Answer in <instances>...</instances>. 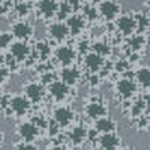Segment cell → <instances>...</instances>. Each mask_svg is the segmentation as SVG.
Wrapping results in <instances>:
<instances>
[{"instance_id": "36", "label": "cell", "mask_w": 150, "mask_h": 150, "mask_svg": "<svg viewBox=\"0 0 150 150\" xmlns=\"http://www.w3.org/2000/svg\"><path fill=\"white\" fill-rule=\"evenodd\" d=\"M5 138H6V137H5V132H3L2 129H0V147H2V146L5 144Z\"/></svg>"}, {"instance_id": "40", "label": "cell", "mask_w": 150, "mask_h": 150, "mask_svg": "<svg viewBox=\"0 0 150 150\" xmlns=\"http://www.w3.org/2000/svg\"><path fill=\"white\" fill-rule=\"evenodd\" d=\"M123 150H135V149H132V147H129V146H128V147H125Z\"/></svg>"}, {"instance_id": "26", "label": "cell", "mask_w": 150, "mask_h": 150, "mask_svg": "<svg viewBox=\"0 0 150 150\" xmlns=\"http://www.w3.org/2000/svg\"><path fill=\"white\" fill-rule=\"evenodd\" d=\"M92 51L99 54L101 57L107 59L111 53H112V47L108 41H104V39H96V41H92Z\"/></svg>"}, {"instance_id": "21", "label": "cell", "mask_w": 150, "mask_h": 150, "mask_svg": "<svg viewBox=\"0 0 150 150\" xmlns=\"http://www.w3.org/2000/svg\"><path fill=\"white\" fill-rule=\"evenodd\" d=\"M99 147L102 150H117L120 147V138L114 132L102 134L99 137Z\"/></svg>"}, {"instance_id": "1", "label": "cell", "mask_w": 150, "mask_h": 150, "mask_svg": "<svg viewBox=\"0 0 150 150\" xmlns=\"http://www.w3.org/2000/svg\"><path fill=\"white\" fill-rule=\"evenodd\" d=\"M8 54H11L17 60V63L21 65H35L36 60L33 57V47L30 42H23V41H15L8 50Z\"/></svg>"}, {"instance_id": "14", "label": "cell", "mask_w": 150, "mask_h": 150, "mask_svg": "<svg viewBox=\"0 0 150 150\" xmlns=\"http://www.w3.org/2000/svg\"><path fill=\"white\" fill-rule=\"evenodd\" d=\"M59 80L63 81L66 86L69 87H74L77 86L78 81L81 80L83 77V69L78 68L77 65H72V66H65V68H60L59 71Z\"/></svg>"}, {"instance_id": "19", "label": "cell", "mask_w": 150, "mask_h": 150, "mask_svg": "<svg viewBox=\"0 0 150 150\" xmlns=\"http://www.w3.org/2000/svg\"><path fill=\"white\" fill-rule=\"evenodd\" d=\"M147 45H149L147 36L141 35V33H134L132 36H129L128 38V44H126V47L129 48V51L134 53V54H141L147 48Z\"/></svg>"}, {"instance_id": "11", "label": "cell", "mask_w": 150, "mask_h": 150, "mask_svg": "<svg viewBox=\"0 0 150 150\" xmlns=\"http://www.w3.org/2000/svg\"><path fill=\"white\" fill-rule=\"evenodd\" d=\"M32 110L30 101L24 95H11L9 112H14L15 117H24Z\"/></svg>"}, {"instance_id": "30", "label": "cell", "mask_w": 150, "mask_h": 150, "mask_svg": "<svg viewBox=\"0 0 150 150\" xmlns=\"http://www.w3.org/2000/svg\"><path fill=\"white\" fill-rule=\"evenodd\" d=\"M30 122L41 131V129H47V128H48V122H50V120H48L45 116H42V114H36V116H33V117L30 119Z\"/></svg>"}, {"instance_id": "29", "label": "cell", "mask_w": 150, "mask_h": 150, "mask_svg": "<svg viewBox=\"0 0 150 150\" xmlns=\"http://www.w3.org/2000/svg\"><path fill=\"white\" fill-rule=\"evenodd\" d=\"M112 69H114L116 72H119V74H122V75H128V72L131 69V63L126 59H120L112 65Z\"/></svg>"}, {"instance_id": "3", "label": "cell", "mask_w": 150, "mask_h": 150, "mask_svg": "<svg viewBox=\"0 0 150 150\" xmlns=\"http://www.w3.org/2000/svg\"><path fill=\"white\" fill-rule=\"evenodd\" d=\"M53 57L56 59V62L62 66H72L75 65V62L78 59V53L72 45L69 44H60L54 48V53H53Z\"/></svg>"}, {"instance_id": "13", "label": "cell", "mask_w": 150, "mask_h": 150, "mask_svg": "<svg viewBox=\"0 0 150 150\" xmlns=\"http://www.w3.org/2000/svg\"><path fill=\"white\" fill-rule=\"evenodd\" d=\"M105 63H107V59L101 57L93 51L83 56V69H86V72L89 74H101Z\"/></svg>"}, {"instance_id": "23", "label": "cell", "mask_w": 150, "mask_h": 150, "mask_svg": "<svg viewBox=\"0 0 150 150\" xmlns=\"http://www.w3.org/2000/svg\"><path fill=\"white\" fill-rule=\"evenodd\" d=\"M134 81L137 86L149 90L150 89V66H141L134 72Z\"/></svg>"}, {"instance_id": "39", "label": "cell", "mask_w": 150, "mask_h": 150, "mask_svg": "<svg viewBox=\"0 0 150 150\" xmlns=\"http://www.w3.org/2000/svg\"><path fill=\"white\" fill-rule=\"evenodd\" d=\"M90 150H102V149H101V147H92Z\"/></svg>"}, {"instance_id": "37", "label": "cell", "mask_w": 150, "mask_h": 150, "mask_svg": "<svg viewBox=\"0 0 150 150\" xmlns=\"http://www.w3.org/2000/svg\"><path fill=\"white\" fill-rule=\"evenodd\" d=\"M5 66V54L0 51V68H3Z\"/></svg>"}, {"instance_id": "15", "label": "cell", "mask_w": 150, "mask_h": 150, "mask_svg": "<svg viewBox=\"0 0 150 150\" xmlns=\"http://www.w3.org/2000/svg\"><path fill=\"white\" fill-rule=\"evenodd\" d=\"M53 120L60 128H68L75 120V111L68 105H59L53 111Z\"/></svg>"}, {"instance_id": "28", "label": "cell", "mask_w": 150, "mask_h": 150, "mask_svg": "<svg viewBox=\"0 0 150 150\" xmlns=\"http://www.w3.org/2000/svg\"><path fill=\"white\" fill-rule=\"evenodd\" d=\"M14 42H15V38L12 36V33L9 30L0 32V51H3V50H9V47Z\"/></svg>"}, {"instance_id": "9", "label": "cell", "mask_w": 150, "mask_h": 150, "mask_svg": "<svg viewBox=\"0 0 150 150\" xmlns=\"http://www.w3.org/2000/svg\"><path fill=\"white\" fill-rule=\"evenodd\" d=\"M69 95H71V87L66 86L63 81H60L59 78L47 86V96H50L56 102L66 101L69 98Z\"/></svg>"}, {"instance_id": "34", "label": "cell", "mask_w": 150, "mask_h": 150, "mask_svg": "<svg viewBox=\"0 0 150 150\" xmlns=\"http://www.w3.org/2000/svg\"><path fill=\"white\" fill-rule=\"evenodd\" d=\"M17 150H38V146H35L33 143H24V141H21L20 144H17Z\"/></svg>"}, {"instance_id": "22", "label": "cell", "mask_w": 150, "mask_h": 150, "mask_svg": "<svg viewBox=\"0 0 150 150\" xmlns=\"http://www.w3.org/2000/svg\"><path fill=\"white\" fill-rule=\"evenodd\" d=\"M116 128H117L116 120L110 116H104L95 122V131L102 132V134H111L116 131Z\"/></svg>"}, {"instance_id": "35", "label": "cell", "mask_w": 150, "mask_h": 150, "mask_svg": "<svg viewBox=\"0 0 150 150\" xmlns=\"http://www.w3.org/2000/svg\"><path fill=\"white\" fill-rule=\"evenodd\" d=\"M47 150H69L65 144H60V143H54L53 146H50Z\"/></svg>"}, {"instance_id": "24", "label": "cell", "mask_w": 150, "mask_h": 150, "mask_svg": "<svg viewBox=\"0 0 150 150\" xmlns=\"http://www.w3.org/2000/svg\"><path fill=\"white\" fill-rule=\"evenodd\" d=\"M33 12V6L29 2H14V14L17 20H27Z\"/></svg>"}, {"instance_id": "6", "label": "cell", "mask_w": 150, "mask_h": 150, "mask_svg": "<svg viewBox=\"0 0 150 150\" xmlns=\"http://www.w3.org/2000/svg\"><path fill=\"white\" fill-rule=\"evenodd\" d=\"M59 0H36L35 3V14L41 20L51 21L57 17L59 11Z\"/></svg>"}, {"instance_id": "20", "label": "cell", "mask_w": 150, "mask_h": 150, "mask_svg": "<svg viewBox=\"0 0 150 150\" xmlns=\"http://www.w3.org/2000/svg\"><path fill=\"white\" fill-rule=\"evenodd\" d=\"M87 131L89 129H86L84 126H81V125H78V126H74L71 131H69V135H68V138H69V143L72 146H83L86 141H87Z\"/></svg>"}, {"instance_id": "41", "label": "cell", "mask_w": 150, "mask_h": 150, "mask_svg": "<svg viewBox=\"0 0 150 150\" xmlns=\"http://www.w3.org/2000/svg\"><path fill=\"white\" fill-rule=\"evenodd\" d=\"M14 2H29V0H14Z\"/></svg>"}, {"instance_id": "43", "label": "cell", "mask_w": 150, "mask_h": 150, "mask_svg": "<svg viewBox=\"0 0 150 150\" xmlns=\"http://www.w3.org/2000/svg\"><path fill=\"white\" fill-rule=\"evenodd\" d=\"M149 32H150V26H149Z\"/></svg>"}, {"instance_id": "33", "label": "cell", "mask_w": 150, "mask_h": 150, "mask_svg": "<svg viewBox=\"0 0 150 150\" xmlns=\"http://www.w3.org/2000/svg\"><path fill=\"white\" fill-rule=\"evenodd\" d=\"M11 71L6 68V66H3V68H0V86H3L5 83H8V80H9V77H11Z\"/></svg>"}, {"instance_id": "5", "label": "cell", "mask_w": 150, "mask_h": 150, "mask_svg": "<svg viewBox=\"0 0 150 150\" xmlns=\"http://www.w3.org/2000/svg\"><path fill=\"white\" fill-rule=\"evenodd\" d=\"M47 36L50 42H56V44H65L68 41L69 35V29L66 26L65 21H51L47 26Z\"/></svg>"}, {"instance_id": "16", "label": "cell", "mask_w": 150, "mask_h": 150, "mask_svg": "<svg viewBox=\"0 0 150 150\" xmlns=\"http://www.w3.org/2000/svg\"><path fill=\"white\" fill-rule=\"evenodd\" d=\"M33 47V57L36 62H48L51 59L54 50H53V45L50 41L47 39H41V41H35V44L32 45Z\"/></svg>"}, {"instance_id": "12", "label": "cell", "mask_w": 150, "mask_h": 150, "mask_svg": "<svg viewBox=\"0 0 150 150\" xmlns=\"http://www.w3.org/2000/svg\"><path fill=\"white\" fill-rule=\"evenodd\" d=\"M84 112H86V116L89 117V119L98 120V119H101V117H104V116L108 114V107L104 104V101H102L101 98L93 96L90 101L86 104Z\"/></svg>"}, {"instance_id": "18", "label": "cell", "mask_w": 150, "mask_h": 150, "mask_svg": "<svg viewBox=\"0 0 150 150\" xmlns=\"http://www.w3.org/2000/svg\"><path fill=\"white\" fill-rule=\"evenodd\" d=\"M41 131L38 129L32 122H23L17 126V135L24 143H35L39 137Z\"/></svg>"}, {"instance_id": "27", "label": "cell", "mask_w": 150, "mask_h": 150, "mask_svg": "<svg viewBox=\"0 0 150 150\" xmlns=\"http://www.w3.org/2000/svg\"><path fill=\"white\" fill-rule=\"evenodd\" d=\"M81 15L84 17L86 21L89 23H93V21H98L99 20V14H98V8L96 5H92V3H84L83 8L80 9Z\"/></svg>"}, {"instance_id": "10", "label": "cell", "mask_w": 150, "mask_h": 150, "mask_svg": "<svg viewBox=\"0 0 150 150\" xmlns=\"http://www.w3.org/2000/svg\"><path fill=\"white\" fill-rule=\"evenodd\" d=\"M114 90L116 93L125 99V101H129L131 98H134L137 95V90H138V86H137V83L129 78V77H123L120 80L116 81V86H114Z\"/></svg>"}, {"instance_id": "38", "label": "cell", "mask_w": 150, "mask_h": 150, "mask_svg": "<svg viewBox=\"0 0 150 150\" xmlns=\"http://www.w3.org/2000/svg\"><path fill=\"white\" fill-rule=\"evenodd\" d=\"M144 5H146V8L150 11V0H144Z\"/></svg>"}, {"instance_id": "32", "label": "cell", "mask_w": 150, "mask_h": 150, "mask_svg": "<svg viewBox=\"0 0 150 150\" xmlns=\"http://www.w3.org/2000/svg\"><path fill=\"white\" fill-rule=\"evenodd\" d=\"M63 2L74 11V12H80V9L84 5V0H63Z\"/></svg>"}, {"instance_id": "2", "label": "cell", "mask_w": 150, "mask_h": 150, "mask_svg": "<svg viewBox=\"0 0 150 150\" xmlns=\"http://www.w3.org/2000/svg\"><path fill=\"white\" fill-rule=\"evenodd\" d=\"M12 36L15 38V41H23V42H33L35 38V27L29 20H15L11 24Z\"/></svg>"}, {"instance_id": "17", "label": "cell", "mask_w": 150, "mask_h": 150, "mask_svg": "<svg viewBox=\"0 0 150 150\" xmlns=\"http://www.w3.org/2000/svg\"><path fill=\"white\" fill-rule=\"evenodd\" d=\"M65 23L69 29V35L72 38H77V36L83 35L84 30H86V24H87V21L81 15V12H74V14H71L65 20Z\"/></svg>"}, {"instance_id": "4", "label": "cell", "mask_w": 150, "mask_h": 150, "mask_svg": "<svg viewBox=\"0 0 150 150\" xmlns=\"http://www.w3.org/2000/svg\"><path fill=\"white\" fill-rule=\"evenodd\" d=\"M98 14L107 23H114L122 14V5L116 0H101L98 3Z\"/></svg>"}, {"instance_id": "42", "label": "cell", "mask_w": 150, "mask_h": 150, "mask_svg": "<svg viewBox=\"0 0 150 150\" xmlns=\"http://www.w3.org/2000/svg\"><path fill=\"white\" fill-rule=\"evenodd\" d=\"M6 2V0H0V5H2V3H5Z\"/></svg>"}, {"instance_id": "25", "label": "cell", "mask_w": 150, "mask_h": 150, "mask_svg": "<svg viewBox=\"0 0 150 150\" xmlns=\"http://www.w3.org/2000/svg\"><path fill=\"white\" fill-rule=\"evenodd\" d=\"M134 18H135L137 33L146 35L149 32V26H150V17L143 11H137V12H134Z\"/></svg>"}, {"instance_id": "31", "label": "cell", "mask_w": 150, "mask_h": 150, "mask_svg": "<svg viewBox=\"0 0 150 150\" xmlns=\"http://www.w3.org/2000/svg\"><path fill=\"white\" fill-rule=\"evenodd\" d=\"M101 75L99 74H89L87 75V78H86V81H87V86L89 87H92V89H96V87L101 84Z\"/></svg>"}, {"instance_id": "7", "label": "cell", "mask_w": 150, "mask_h": 150, "mask_svg": "<svg viewBox=\"0 0 150 150\" xmlns=\"http://www.w3.org/2000/svg\"><path fill=\"white\" fill-rule=\"evenodd\" d=\"M23 95L29 99L30 104H39L47 96V90L45 86L39 81H27L23 87Z\"/></svg>"}, {"instance_id": "8", "label": "cell", "mask_w": 150, "mask_h": 150, "mask_svg": "<svg viewBox=\"0 0 150 150\" xmlns=\"http://www.w3.org/2000/svg\"><path fill=\"white\" fill-rule=\"evenodd\" d=\"M114 26L117 29V32L122 36H132L134 33H137V26H135V18H134V12H125L120 14L119 18L114 21Z\"/></svg>"}]
</instances>
